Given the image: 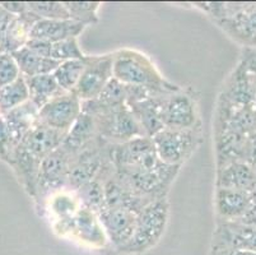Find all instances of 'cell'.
Listing matches in <instances>:
<instances>
[{
  "label": "cell",
  "mask_w": 256,
  "mask_h": 255,
  "mask_svg": "<svg viewBox=\"0 0 256 255\" xmlns=\"http://www.w3.org/2000/svg\"><path fill=\"white\" fill-rule=\"evenodd\" d=\"M114 78L125 86L143 87L150 90L176 92L180 90L178 84L167 81L154 63L146 55L134 49H120L112 53Z\"/></svg>",
  "instance_id": "cell-1"
},
{
  "label": "cell",
  "mask_w": 256,
  "mask_h": 255,
  "mask_svg": "<svg viewBox=\"0 0 256 255\" xmlns=\"http://www.w3.org/2000/svg\"><path fill=\"white\" fill-rule=\"evenodd\" d=\"M195 7L242 46H256V3H195Z\"/></svg>",
  "instance_id": "cell-2"
},
{
  "label": "cell",
  "mask_w": 256,
  "mask_h": 255,
  "mask_svg": "<svg viewBox=\"0 0 256 255\" xmlns=\"http://www.w3.org/2000/svg\"><path fill=\"white\" fill-rule=\"evenodd\" d=\"M170 218V202L167 198L153 200L136 214V227L129 241L118 249L122 254H142L160 242L166 231Z\"/></svg>",
  "instance_id": "cell-3"
},
{
  "label": "cell",
  "mask_w": 256,
  "mask_h": 255,
  "mask_svg": "<svg viewBox=\"0 0 256 255\" xmlns=\"http://www.w3.org/2000/svg\"><path fill=\"white\" fill-rule=\"evenodd\" d=\"M152 142L162 162L182 167L203 142V128L202 125L192 129L164 128L153 135Z\"/></svg>",
  "instance_id": "cell-4"
},
{
  "label": "cell",
  "mask_w": 256,
  "mask_h": 255,
  "mask_svg": "<svg viewBox=\"0 0 256 255\" xmlns=\"http://www.w3.org/2000/svg\"><path fill=\"white\" fill-rule=\"evenodd\" d=\"M72 157L73 156L62 146L41 161L38 184L34 199L36 202L37 209L42 207L48 196L66 188Z\"/></svg>",
  "instance_id": "cell-5"
},
{
  "label": "cell",
  "mask_w": 256,
  "mask_h": 255,
  "mask_svg": "<svg viewBox=\"0 0 256 255\" xmlns=\"http://www.w3.org/2000/svg\"><path fill=\"white\" fill-rule=\"evenodd\" d=\"M54 231L62 237H70L87 246L101 249L108 242L98 214L80 207L79 210L66 221L52 223Z\"/></svg>",
  "instance_id": "cell-6"
},
{
  "label": "cell",
  "mask_w": 256,
  "mask_h": 255,
  "mask_svg": "<svg viewBox=\"0 0 256 255\" xmlns=\"http://www.w3.org/2000/svg\"><path fill=\"white\" fill-rule=\"evenodd\" d=\"M94 119L98 137L111 144H121L134 138L146 137L138 120L128 106L100 114Z\"/></svg>",
  "instance_id": "cell-7"
},
{
  "label": "cell",
  "mask_w": 256,
  "mask_h": 255,
  "mask_svg": "<svg viewBox=\"0 0 256 255\" xmlns=\"http://www.w3.org/2000/svg\"><path fill=\"white\" fill-rule=\"evenodd\" d=\"M164 128L192 129L202 125L198 100L190 91L180 88L164 97L162 110Z\"/></svg>",
  "instance_id": "cell-8"
},
{
  "label": "cell",
  "mask_w": 256,
  "mask_h": 255,
  "mask_svg": "<svg viewBox=\"0 0 256 255\" xmlns=\"http://www.w3.org/2000/svg\"><path fill=\"white\" fill-rule=\"evenodd\" d=\"M112 54L87 56L83 73L73 91L82 102L96 98L114 78Z\"/></svg>",
  "instance_id": "cell-9"
},
{
  "label": "cell",
  "mask_w": 256,
  "mask_h": 255,
  "mask_svg": "<svg viewBox=\"0 0 256 255\" xmlns=\"http://www.w3.org/2000/svg\"><path fill=\"white\" fill-rule=\"evenodd\" d=\"M80 114L82 101L74 92H65L40 109L38 120L52 129L68 133Z\"/></svg>",
  "instance_id": "cell-10"
},
{
  "label": "cell",
  "mask_w": 256,
  "mask_h": 255,
  "mask_svg": "<svg viewBox=\"0 0 256 255\" xmlns=\"http://www.w3.org/2000/svg\"><path fill=\"white\" fill-rule=\"evenodd\" d=\"M218 249L256 251V226L241 221H217L212 250Z\"/></svg>",
  "instance_id": "cell-11"
},
{
  "label": "cell",
  "mask_w": 256,
  "mask_h": 255,
  "mask_svg": "<svg viewBox=\"0 0 256 255\" xmlns=\"http://www.w3.org/2000/svg\"><path fill=\"white\" fill-rule=\"evenodd\" d=\"M136 212L122 207L104 208L98 213L107 240L116 250L121 249L132 235L136 221Z\"/></svg>",
  "instance_id": "cell-12"
},
{
  "label": "cell",
  "mask_w": 256,
  "mask_h": 255,
  "mask_svg": "<svg viewBox=\"0 0 256 255\" xmlns=\"http://www.w3.org/2000/svg\"><path fill=\"white\" fill-rule=\"evenodd\" d=\"M214 208L217 221H240L250 210L248 190L216 188Z\"/></svg>",
  "instance_id": "cell-13"
},
{
  "label": "cell",
  "mask_w": 256,
  "mask_h": 255,
  "mask_svg": "<svg viewBox=\"0 0 256 255\" xmlns=\"http://www.w3.org/2000/svg\"><path fill=\"white\" fill-rule=\"evenodd\" d=\"M66 133L52 129L50 126L38 123L26 135L20 146L24 147L34 157L42 161L44 158L62 146Z\"/></svg>",
  "instance_id": "cell-14"
},
{
  "label": "cell",
  "mask_w": 256,
  "mask_h": 255,
  "mask_svg": "<svg viewBox=\"0 0 256 255\" xmlns=\"http://www.w3.org/2000/svg\"><path fill=\"white\" fill-rule=\"evenodd\" d=\"M8 165L14 170L20 185L26 190V193L34 199L38 184V174L41 160L34 157L23 146H18L12 154Z\"/></svg>",
  "instance_id": "cell-15"
},
{
  "label": "cell",
  "mask_w": 256,
  "mask_h": 255,
  "mask_svg": "<svg viewBox=\"0 0 256 255\" xmlns=\"http://www.w3.org/2000/svg\"><path fill=\"white\" fill-rule=\"evenodd\" d=\"M167 95L168 93L154 96V97L146 98L143 101L136 102V104L128 106L132 112V115L138 120L146 137L152 138L153 135H156L164 128L162 110H164V97Z\"/></svg>",
  "instance_id": "cell-16"
},
{
  "label": "cell",
  "mask_w": 256,
  "mask_h": 255,
  "mask_svg": "<svg viewBox=\"0 0 256 255\" xmlns=\"http://www.w3.org/2000/svg\"><path fill=\"white\" fill-rule=\"evenodd\" d=\"M84 30V26L72 20H38L32 27L30 39L54 44L70 37H79Z\"/></svg>",
  "instance_id": "cell-17"
},
{
  "label": "cell",
  "mask_w": 256,
  "mask_h": 255,
  "mask_svg": "<svg viewBox=\"0 0 256 255\" xmlns=\"http://www.w3.org/2000/svg\"><path fill=\"white\" fill-rule=\"evenodd\" d=\"M126 86L118 82V79L112 78L96 98L82 102V111L96 116L126 106Z\"/></svg>",
  "instance_id": "cell-18"
},
{
  "label": "cell",
  "mask_w": 256,
  "mask_h": 255,
  "mask_svg": "<svg viewBox=\"0 0 256 255\" xmlns=\"http://www.w3.org/2000/svg\"><path fill=\"white\" fill-rule=\"evenodd\" d=\"M255 181V171L245 161H232L217 168L216 188L248 190Z\"/></svg>",
  "instance_id": "cell-19"
},
{
  "label": "cell",
  "mask_w": 256,
  "mask_h": 255,
  "mask_svg": "<svg viewBox=\"0 0 256 255\" xmlns=\"http://www.w3.org/2000/svg\"><path fill=\"white\" fill-rule=\"evenodd\" d=\"M38 107L28 100L23 105L3 115L16 146H20L26 135L38 123Z\"/></svg>",
  "instance_id": "cell-20"
},
{
  "label": "cell",
  "mask_w": 256,
  "mask_h": 255,
  "mask_svg": "<svg viewBox=\"0 0 256 255\" xmlns=\"http://www.w3.org/2000/svg\"><path fill=\"white\" fill-rule=\"evenodd\" d=\"M38 20H41V18L37 17L36 14L32 13L30 9H27V12H24L20 16H14L10 25L8 26L6 36H4L2 51L13 54L14 51L26 46V44L30 40L32 27Z\"/></svg>",
  "instance_id": "cell-21"
},
{
  "label": "cell",
  "mask_w": 256,
  "mask_h": 255,
  "mask_svg": "<svg viewBox=\"0 0 256 255\" xmlns=\"http://www.w3.org/2000/svg\"><path fill=\"white\" fill-rule=\"evenodd\" d=\"M97 134L96 119L87 112H83L78 116L70 129L65 135L62 148L66 149L72 156L79 152L83 147L87 146L90 142L96 139Z\"/></svg>",
  "instance_id": "cell-22"
},
{
  "label": "cell",
  "mask_w": 256,
  "mask_h": 255,
  "mask_svg": "<svg viewBox=\"0 0 256 255\" xmlns=\"http://www.w3.org/2000/svg\"><path fill=\"white\" fill-rule=\"evenodd\" d=\"M80 207L82 205L79 203L76 191L65 188L48 196L40 209L48 213L52 219V223H55V222L70 219Z\"/></svg>",
  "instance_id": "cell-23"
},
{
  "label": "cell",
  "mask_w": 256,
  "mask_h": 255,
  "mask_svg": "<svg viewBox=\"0 0 256 255\" xmlns=\"http://www.w3.org/2000/svg\"><path fill=\"white\" fill-rule=\"evenodd\" d=\"M12 55L14 56L16 62L20 67V74L24 78L44 76V74H52L54 70L56 69L58 65L60 64L56 60L37 55L36 53L30 50L27 46H23L22 49L14 51Z\"/></svg>",
  "instance_id": "cell-24"
},
{
  "label": "cell",
  "mask_w": 256,
  "mask_h": 255,
  "mask_svg": "<svg viewBox=\"0 0 256 255\" xmlns=\"http://www.w3.org/2000/svg\"><path fill=\"white\" fill-rule=\"evenodd\" d=\"M28 86L30 101L36 105L38 110L50 102L52 98L65 93L60 88L58 82L55 81L52 74H44V76L26 78Z\"/></svg>",
  "instance_id": "cell-25"
},
{
  "label": "cell",
  "mask_w": 256,
  "mask_h": 255,
  "mask_svg": "<svg viewBox=\"0 0 256 255\" xmlns=\"http://www.w3.org/2000/svg\"><path fill=\"white\" fill-rule=\"evenodd\" d=\"M30 100L27 82L23 76L8 86L0 88V114L6 115Z\"/></svg>",
  "instance_id": "cell-26"
},
{
  "label": "cell",
  "mask_w": 256,
  "mask_h": 255,
  "mask_svg": "<svg viewBox=\"0 0 256 255\" xmlns=\"http://www.w3.org/2000/svg\"><path fill=\"white\" fill-rule=\"evenodd\" d=\"M76 193L83 208H87L98 214L104 208V176L101 172L98 176L84 184L82 188H79Z\"/></svg>",
  "instance_id": "cell-27"
},
{
  "label": "cell",
  "mask_w": 256,
  "mask_h": 255,
  "mask_svg": "<svg viewBox=\"0 0 256 255\" xmlns=\"http://www.w3.org/2000/svg\"><path fill=\"white\" fill-rule=\"evenodd\" d=\"M87 58V56H86ZM86 58L82 60L62 62L54 70V78L64 92H73L82 76L86 65Z\"/></svg>",
  "instance_id": "cell-28"
},
{
  "label": "cell",
  "mask_w": 256,
  "mask_h": 255,
  "mask_svg": "<svg viewBox=\"0 0 256 255\" xmlns=\"http://www.w3.org/2000/svg\"><path fill=\"white\" fill-rule=\"evenodd\" d=\"M69 18L84 27L98 23V2H64Z\"/></svg>",
  "instance_id": "cell-29"
},
{
  "label": "cell",
  "mask_w": 256,
  "mask_h": 255,
  "mask_svg": "<svg viewBox=\"0 0 256 255\" xmlns=\"http://www.w3.org/2000/svg\"><path fill=\"white\" fill-rule=\"evenodd\" d=\"M87 55L79 46L78 37H70L51 44L50 58L59 63L68 60H82Z\"/></svg>",
  "instance_id": "cell-30"
},
{
  "label": "cell",
  "mask_w": 256,
  "mask_h": 255,
  "mask_svg": "<svg viewBox=\"0 0 256 255\" xmlns=\"http://www.w3.org/2000/svg\"><path fill=\"white\" fill-rule=\"evenodd\" d=\"M32 13L41 20H70L64 2H26Z\"/></svg>",
  "instance_id": "cell-31"
},
{
  "label": "cell",
  "mask_w": 256,
  "mask_h": 255,
  "mask_svg": "<svg viewBox=\"0 0 256 255\" xmlns=\"http://www.w3.org/2000/svg\"><path fill=\"white\" fill-rule=\"evenodd\" d=\"M20 76L22 74L14 56L10 53L0 51V88L17 81Z\"/></svg>",
  "instance_id": "cell-32"
},
{
  "label": "cell",
  "mask_w": 256,
  "mask_h": 255,
  "mask_svg": "<svg viewBox=\"0 0 256 255\" xmlns=\"http://www.w3.org/2000/svg\"><path fill=\"white\" fill-rule=\"evenodd\" d=\"M18 146H16L13 139H12L10 132L6 125V121L4 116H0V160L8 163L10 160L12 154Z\"/></svg>",
  "instance_id": "cell-33"
},
{
  "label": "cell",
  "mask_w": 256,
  "mask_h": 255,
  "mask_svg": "<svg viewBox=\"0 0 256 255\" xmlns=\"http://www.w3.org/2000/svg\"><path fill=\"white\" fill-rule=\"evenodd\" d=\"M13 17H14V16L12 13H9V12L0 4V49H2V45H3L4 36H6L8 26L10 25Z\"/></svg>",
  "instance_id": "cell-34"
},
{
  "label": "cell",
  "mask_w": 256,
  "mask_h": 255,
  "mask_svg": "<svg viewBox=\"0 0 256 255\" xmlns=\"http://www.w3.org/2000/svg\"><path fill=\"white\" fill-rule=\"evenodd\" d=\"M210 255H256V251H248V250L218 249V250H212Z\"/></svg>",
  "instance_id": "cell-35"
},
{
  "label": "cell",
  "mask_w": 256,
  "mask_h": 255,
  "mask_svg": "<svg viewBox=\"0 0 256 255\" xmlns=\"http://www.w3.org/2000/svg\"><path fill=\"white\" fill-rule=\"evenodd\" d=\"M241 222H245V223H248V224H254V226H256V208L255 209H250L248 212V213L245 214V217L242 219H240Z\"/></svg>",
  "instance_id": "cell-36"
},
{
  "label": "cell",
  "mask_w": 256,
  "mask_h": 255,
  "mask_svg": "<svg viewBox=\"0 0 256 255\" xmlns=\"http://www.w3.org/2000/svg\"><path fill=\"white\" fill-rule=\"evenodd\" d=\"M248 198H250V209H255L256 208V181L254 182V185L248 190Z\"/></svg>",
  "instance_id": "cell-37"
},
{
  "label": "cell",
  "mask_w": 256,
  "mask_h": 255,
  "mask_svg": "<svg viewBox=\"0 0 256 255\" xmlns=\"http://www.w3.org/2000/svg\"><path fill=\"white\" fill-rule=\"evenodd\" d=\"M0 116H2V114H0Z\"/></svg>",
  "instance_id": "cell-38"
},
{
  "label": "cell",
  "mask_w": 256,
  "mask_h": 255,
  "mask_svg": "<svg viewBox=\"0 0 256 255\" xmlns=\"http://www.w3.org/2000/svg\"><path fill=\"white\" fill-rule=\"evenodd\" d=\"M0 51H2V49H0Z\"/></svg>",
  "instance_id": "cell-39"
}]
</instances>
